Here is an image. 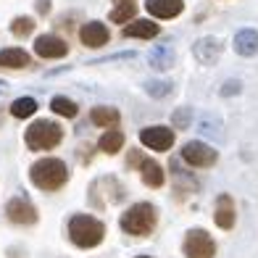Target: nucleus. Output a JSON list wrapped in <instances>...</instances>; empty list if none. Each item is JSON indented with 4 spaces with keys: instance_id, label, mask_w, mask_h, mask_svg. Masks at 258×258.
I'll return each mask as SVG.
<instances>
[{
    "instance_id": "1",
    "label": "nucleus",
    "mask_w": 258,
    "mask_h": 258,
    "mask_svg": "<svg viewBox=\"0 0 258 258\" xmlns=\"http://www.w3.org/2000/svg\"><path fill=\"white\" fill-rule=\"evenodd\" d=\"M69 166L61 158H40L29 166V179L32 184L42 192H58L69 182Z\"/></svg>"
},
{
    "instance_id": "2",
    "label": "nucleus",
    "mask_w": 258,
    "mask_h": 258,
    "mask_svg": "<svg viewBox=\"0 0 258 258\" xmlns=\"http://www.w3.org/2000/svg\"><path fill=\"white\" fill-rule=\"evenodd\" d=\"M119 227H121L124 234H132V237H148V234H153L156 227H158V208L153 203L129 206L119 219Z\"/></svg>"
},
{
    "instance_id": "3",
    "label": "nucleus",
    "mask_w": 258,
    "mask_h": 258,
    "mask_svg": "<svg viewBox=\"0 0 258 258\" xmlns=\"http://www.w3.org/2000/svg\"><path fill=\"white\" fill-rule=\"evenodd\" d=\"M69 240L82 250L98 248L105 240V224L100 219L90 216V214H77V216L69 219Z\"/></svg>"
},
{
    "instance_id": "4",
    "label": "nucleus",
    "mask_w": 258,
    "mask_h": 258,
    "mask_svg": "<svg viewBox=\"0 0 258 258\" xmlns=\"http://www.w3.org/2000/svg\"><path fill=\"white\" fill-rule=\"evenodd\" d=\"M61 140H63V129H61V124L48 121V119L32 121L29 129H27V135H24L27 148L34 150V153H45V150L58 148V145H61Z\"/></svg>"
},
{
    "instance_id": "5",
    "label": "nucleus",
    "mask_w": 258,
    "mask_h": 258,
    "mask_svg": "<svg viewBox=\"0 0 258 258\" xmlns=\"http://www.w3.org/2000/svg\"><path fill=\"white\" fill-rule=\"evenodd\" d=\"M182 253H184V258H216V242L206 229L198 227L184 234Z\"/></svg>"
},
{
    "instance_id": "6",
    "label": "nucleus",
    "mask_w": 258,
    "mask_h": 258,
    "mask_svg": "<svg viewBox=\"0 0 258 258\" xmlns=\"http://www.w3.org/2000/svg\"><path fill=\"white\" fill-rule=\"evenodd\" d=\"M6 219L16 227H32V224H37L40 214H37V208H34V203L29 198L16 195L6 203Z\"/></svg>"
},
{
    "instance_id": "7",
    "label": "nucleus",
    "mask_w": 258,
    "mask_h": 258,
    "mask_svg": "<svg viewBox=\"0 0 258 258\" xmlns=\"http://www.w3.org/2000/svg\"><path fill=\"white\" fill-rule=\"evenodd\" d=\"M182 161L192 169H211L219 161V153L211 145L201 143V140H192L182 148Z\"/></svg>"
},
{
    "instance_id": "8",
    "label": "nucleus",
    "mask_w": 258,
    "mask_h": 258,
    "mask_svg": "<svg viewBox=\"0 0 258 258\" xmlns=\"http://www.w3.org/2000/svg\"><path fill=\"white\" fill-rule=\"evenodd\" d=\"M140 143L150 150H156V153H166L174 145V132H171V126H163V124L145 126V129H140Z\"/></svg>"
},
{
    "instance_id": "9",
    "label": "nucleus",
    "mask_w": 258,
    "mask_h": 258,
    "mask_svg": "<svg viewBox=\"0 0 258 258\" xmlns=\"http://www.w3.org/2000/svg\"><path fill=\"white\" fill-rule=\"evenodd\" d=\"M34 53L45 58V61H55V58L69 55V42L63 37H58V34H40L34 40Z\"/></svg>"
},
{
    "instance_id": "10",
    "label": "nucleus",
    "mask_w": 258,
    "mask_h": 258,
    "mask_svg": "<svg viewBox=\"0 0 258 258\" xmlns=\"http://www.w3.org/2000/svg\"><path fill=\"white\" fill-rule=\"evenodd\" d=\"M79 40H82L85 48L98 50V48H103V45L111 42V32H108V27H105L103 21H87V24L79 27Z\"/></svg>"
},
{
    "instance_id": "11",
    "label": "nucleus",
    "mask_w": 258,
    "mask_h": 258,
    "mask_svg": "<svg viewBox=\"0 0 258 258\" xmlns=\"http://www.w3.org/2000/svg\"><path fill=\"white\" fill-rule=\"evenodd\" d=\"M214 221H216V227L219 229H234V221H237V206H234V198L227 195V192H221L216 198V208H214Z\"/></svg>"
},
{
    "instance_id": "12",
    "label": "nucleus",
    "mask_w": 258,
    "mask_h": 258,
    "mask_svg": "<svg viewBox=\"0 0 258 258\" xmlns=\"http://www.w3.org/2000/svg\"><path fill=\"white\" fill-rule=\"evenodd\" d=\"M192 55L201 66H211L221 55V42L216 37H201L198 42H192Z\"/></svg>"
},
{
    "instance_id": "13",
    "label": "nucleus",
    "mask_w": 258,
    "mask_h": 258,
    "mask_svg": "<svg viewBox=\"0 0 258 258\" xmlns=\"http://www.w3.org/2000/svg\"><path fill=\"white\" fill-rule=\"evenodd\" d=\"M161 34V27L156 24V21L150 19H132L129 24H124L121 29V37H137V40H153Z\"/></svg>"
},
{
    "instance_id": "14",
    "label": "nucleus",
    "mask_w": 258,
    "mask_h": 258,
    "mask_svg": "<svg viewBox=\"0 0 258 258\" xmlns=\"http://www.w3.org/2000/svg\"><path fill=\"white\" fill-rule=\"evenodd\" d=\"M145 11L156 19H177L184 11V0H145Z\"/></svg>"
},
{
    "instance_id": "15",
    "label": "nucleus",
    "mask_w": 258,
    "mask_h": 258,
    "mask_svg": "<svg viewBox=\"0 0 258 258\" xmlns=\"http://www.w3.org/2000/svg\"><path fill=\"white\" fill-rule=\"evenodd\" d=\"M232 48L242 58H253L258 53V32L255 29H240L232 40Z\"/></svg>"
},
{
    "instance_id": "16",
    "label": "nucleus",
    "mask_w": 258,
    "mask_h": 258,
    "mask_svg": "<svg viewBox=\"0 0 258 258\" xmlns=\"http://www.w3.org/2000/svg\"><path fill=\"white\" fill-rule=\"evenodd\" d=\"M32 66V58L24 48H3L0 50V69H8V72H19V69Z\"/></svg>"
},
{
    "instance_id": "17",
    "label": "nucleus",
    "mask_w": 258,
    "mask_h": 258,
    "mask_svg": "<svg viewBox=\"0 0 258 258\" xmlns=\"http://www.w3.org/2000/svg\"><path fill=\"white\" fill-rule=\"evenodd\" d=\"M90 121L95 126H103V129H113V126H119L121 113H119V108H113V105H95V108L90 111Z\"/></svg>"
},
{
    "instance_id": "18",
    "label": "nucleus",
    "mask_w": 258,
    "mask_h": 258,
    "mask_svg": "<svg viewBox=\"0 0 258 258\" xmlns=\"http://www.w3.org/2000/svg\"><path fill=\"white\" fill-rule=\"evenodd\" d=\"M124 143H126L124 132L113 126V129H105V132L100 135L98 148H100V153H105V156H116V153H119V150L124 148Z\"/></svg>"
},
{
    "instance_id": "19",
    "label": "nucleus",
    "mask_w": 258,
    "mask_h": 258,
    "mask_svg": "<svg viewBox=\"0 0 258 258\" xmlns=\"http://www.w3.org/2000/svg\"><path fill=\"white\" fill-rule=\"evenodd\" d=\"M140 177H143V184L145 187H153V190H158V187H163V182H166V171L161 169V163L156 161H145L143 169H140Z\"/></svg>"
},
{
    "instance_id": "20",
    "label": "nucleus",
    "mask_w": 258,
    "mask_h": 258,
    "mask_svg": "<svg viewBox=\"0 0 258 258\" xmlns=\"http://www.w3.org/2000/svg\"><path fill=\"white\" fill-rule=\"evenodd\" d=\"M50 111L55 116H63V119H77V113H79V105L72 100V98H63V95H55L50 100Z\"/></svg>"
},
{
    "instance_id": "21",
    "label": "nucleus",
    "mask_w": 258,
    "mask_h": 258,
    "mask_svg": "<svg viewBox=\"0 0 258 258\" xmlns=\"http://www.w3.org/2000/svg\"><path fill=\"white\" fill-rule=\"evenodd\" d=\"M11 116L14 119H32L34 113H37V100L34 98H16L14 103H11Z\"/></svg>"
},
{
    "instance_id": "22",
    "label": "nucleus",
    "mask_w": 258,
    "mask_h": 258,
    "mask_svg": "<svg viewBox=\"0 0 258 258\" xmlns=\"http://www.w3.org/2000/svg\"><path fill=\"white\" fill-rule=\"evenodd\" d=\"M34 29H37V21H34L32 16H16L14 21H11V34H14L16 40H27V37H32Z\"/></svg>"
},
{
    "instance_id": "23",
    "label": "nucleus",
    "mask_w": 258,
    "mask_h": 258,
    "mask_svg": "<svg viewBox=\"0 0 258 258\" xmlns=\"http://www.w3.org/2000/svg\"><path fill=\"white\" fill-rule=\"evenodd\" d=\"M103 187H105V198H108V203H121L126 198V187L116 179V177H103L98 179Z\"/></svg>"
},
{
    "instance_id": "24",
    "label": "nucleus",
    "mask_w": 258,
    "mask_h": 258,
    "mask_svg": "<svg viewBox=\"0 0 258 258\" xmlns=\"http://www.w3.org/2000/svg\"><path fill=\"white\" fill-rule=\"evenodd\" d=\"M150 66L153 69H171V63H174V50L169 48V45H158V48H153L150 50Z\"/></svg>"
},
{
    "instance_id": "25",
    "label": "nucleus",
    "mask_w": 258,
    "mask_h": 258,
    "mask_svg": "<svg viewBox=\"0 0 258 258\" xmlns=\"http://www.w3.org/2000/svg\"><path fill=\"white\" fill-rule=\"evenodd\" d=\"M135 14H137V3H119V6H113L108 19L113 24H129V21L135 19Z\"/></svg>"
},
{
    "instance_id": "26",
    "label": "nucleus",
    "mask_w": 258,
    "mask_h": 258,
    "mask_svg": "<svg viewBox=\"0 0 258 258\" xmlns=\"http://www.w3.org/2000/svg\"><path fill=\"white\" fill-rule=\"evenodd\" d=\"M145 90H148L150 98H166L169 92H171V82H166V79H153V82H148V85H145Z\"/></svg>"
},
{
    "instance_id": "27",
    "label": "nucleus",
    "mask_w": 258,
    "mask_h": 258,
    "mask_svg": "<svg viewBox=\"0 0 258 258\" xmlns=\"http://www.w3.org/2000/svg\"><path fill=\"white\" fill-rule=\"evenodd\" d=\"M148 161V156L143 153L140 148H129V156H126V169L135 171V169H143V163Z\"/></svg>"
},
{
    "instance_id": "28",
    "label": "nucleus",
    "mask_w": 258,
    "mask_h": 258,
    "mask_svg": "<svg viewBox=\"0 0 258 258\" xmlns=\"http://www.w3.org/2000/svg\"><path fill=\"white\" fill-rule=\"evenodd\" d=\"M190 119H192V111H190V108H179L177 113L171 116V126L187 129V126H190Z\"/></svg>"
},
{
    "instance_id": "29",
    "label": "nucleus",
    "mask_w": 258,
    "mask_h": 258,
    "mask_svg": "<svg viewBox=\"0 0 258 258\" xmlns=\"http://www.w3.org/2000/svg\"><path fill=\"white\" fill-rule=\"evenodd\" d=\"M240 82L237 79H227L224 82V87H221V95H224V98H229V95H237V92H240Z\"/></svg>"
},
{
    "instance_id": "30",
    "label": "nucleus",
    "mask_w": 258,
    "mask_h": 258,
    "mask_svg": "<svg viewBox=\"0 0 258 258\" xmlns=\"http://www.w3.org/2000/svg\"><path fill=\"white\" fill-rule=\"evenodd\" d=\"M55 27H58V29H66V32H72V29H74V14L58 16V19H55Z\"/></svg>"
},
{
    "instance_id": "31",
    "label": "nucleus",
    "mask_w": 258,
    "mask_h": 258,
    "mask_svg": "<svg viewBox=\"0 0 258 258\" xmlns=\"http://www.w3.org/2000/svg\"><path fill=\"white\" fill-rule=\"evenodd\" d=\"M34 11H37L40 16H50V11H53V0H34Z\"/></svg>"
},
{
    "instance_id": "32",
    "label": "nucleus",
    "mask_w": 258,
    "mask_h": 258,
    "mask_svg": "<svg viewBox=\"0 0 258 258\" xmlns=\"http://www.w3.org/2000/svg\"><path fill=\"white\" fill-rule=\"evenodd\" d=\"M79 161H82V163H90V161H92V148H90V145H82V148H79Z\"/></svg>"
},
{
    "instance_id": "33",
    "label": "nucleus",
    "mask_w": 258,
    "mask_h": 258,
    "mask_svg": "<svg viewBox=\"0 0 258 258\" xmlns=\"http://www.w3.org/2000/svg\"><path fill=\"white\" fill-rule=\"evenodd\" d=\"M113 6H119V3H137V0H111Z\"/></svg>"
},
{
    "instance_id": "34",
    "label": "nucleus",
    "mask_w": 258,
    "mask_h": 258,
    "mask_svg": "<svg viewBox=\"0 0 258 258\" xmlns=\"http://www.w3.org/2000/svg\"><path fill=\"white\" fill-rule=\"evenodd\" d=\"M137 258H150V255H137Z\"/></svg>"
}]
</instances>
